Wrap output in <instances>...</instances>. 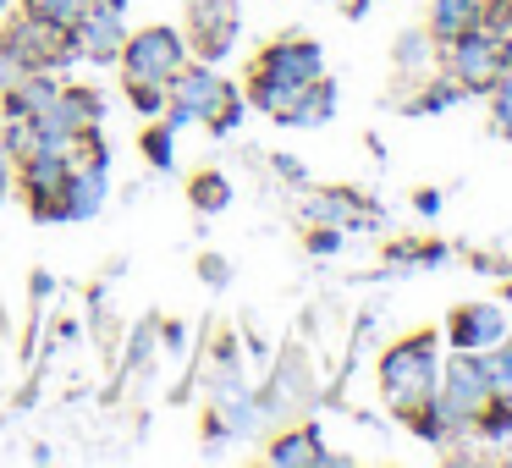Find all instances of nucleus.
<instances>
[{
    "label": "nucleus",
    "mask_w": 512,
    "mask_h": 468,
    "mask_svg": "<svg viewBox=\"0 0 512 468\" xmlns=\"http://www.w3.org/2000/svg\"><path fill=\"white\" fill-rule=\"evenodd\" d=\"M155 347H160V325H155V320L138 325V331H133V347H127V369H144L149 358H155Z\"/></svg>",
    "instance_id": "19"
},
{
    "label": "nucleus",
    "mask_w": 512,
    "mask_h": 468,
    "mask_svg": "<svg viewBox=\"0 0 512 468\" xmlns=\"http://www.w3.org/2000/svg\"><path fill=\"white\" fill-rule=\"evenodd\" d=\"M67 155L56 149H34V155L17 160V188H23L34 221H61V188H67Z\"/></svg>",
    "instance_id": "7"
},
{
    "label": "nucleus",
    "mask_w": 512,
    "mask_h": 468,
    "mask_svg": "<svg viewBox=\"0 0 512 468\" xmlns=\"http://www.w3.org/2000/svg\"><path fill=\"white\" fill-rule=\"evenodd\" d=\"M138 149H144V160H149L155 171H171V166H177V133H171L166 122H149V133L138 138Z\"/></svg>",
    "instance_id": "15"
},
{
    "label": "nucleus",
    "mask_w": 512,
    "mask_h": 468,
    "mask_svg": "<svg viewBox=\"0 0 512 468\" xmlns=\"http://www.w3.org/2000/svg\"><path fill=\"white\" fill-rule=\"evenodd\" d=\"M182 6H199V0H182Z\"/></svg>",
    "instance_id": "28"
},
{
    "label": "nucleus",
    "mask_w": 512,
    "mask_h": 468,
    "mask_svg": "<svg viewBox=\"0 0 512 468\" xmlns=\"http://www.w3.org/2000/svg\"><path fill=\"white\" fill-rule=\"evenodd\" d=\"M12 182H17V160L0 149V204H6V193H12Z\"/></svg>",
    "instance_id": "23"
},
{
    "label": "nucleus",
    "mask_w": 512,
    "mask_h": 468,
    "mask_svg": "<svg viewBox=\"0 0 512 468\" xmlns=\"http://www.w3.org/2000/svg\"><path fill=\"white\" fill-rule=\"evenodd\" d=\"M12 6H17V0H0V12H12Z\"/></svg>",
    "instance_id": "27"
},
{
    "label": "nucleus",
    "mask_w": 512,
    "mask_h": 468,
    "mask_svg": "<svg viewBox=\"0 0 512 468\" xmlns=\"http://www.w3.org/2000/svg\"><path fill=\"white\" fill-rule=\"evenodd\" d=\"M501 39H485V34H457V78L463 83H490L501 72Z\"/></svg>",
    "instance_id": "10"
},
{
    "label": "nucleus",
    "mask_w": 512,
    "mask_h": 468,
    "mask_svg": "<svg viewBox=\"0 0 512 468\" xmlns=\"http://www.w3.org/2000/svg\"><path fill=\"white\" fill-rule=\"evenodd\" d=\"M331 111H336V89H331L325 78H314L309 89H303L298 100H292V111L281 116V122H287V127H314V122H325Z\"/></svg>",
    "instance_id": "12"
},
{
    "label": "nucleus",
    "mask_w": 512,
    "mask_h": 468,
    "mask_svg": "<svg viewBox=\"0 0 512 468\" xmlns=\"http://www.w3.org/2000/svg\"><path fill=\"white\" fill-rule=\"evenodd\" d=\"M72 45H78V61L111 67V61L122 56V45H127V12H116V6H105V0H89L83 17L72 23Z\"/></svg>",
    "instance_id": "9"
},
{
    "label": "nucleus",
    "mask_w": 512,
    "mask_h": 468,
    "mask_svg": "<svg viewBox=\"0 0 512 468\" xmlns=\"http://www.w3.org/2000/svg\"><path fill=\"white\" fill-rule=\"evenodd\" d=\"M265 457H270V463H281V468H298V463H331L314 430H287V435H276Z\"/></svg>",
    "instance_id": "11"
},
{
    "label": "nucleus",
    "mask_w": 512,
    "mask_h": 468,
    "mask_svg": "<svg viewBox=\"0 0 512 468\" xmlns=\"http://www.w3.org/2000/svg\"><path fill=\"white\" fill-rule=\"evenodd\" d=\"M83 6H89V0H23V12L45 17V23H56V28H72L83 17Z\"/></svg>",
    "instance_id": "18"
},
{
    "label": "nucleus",
    "mask_w": 512,
    "mask_h": 468,
    "mask_svg": "<svg viewBox=\"0 0 512 468\" xmlns=\"http://www.w3.org/2000/svg\"><path fill=\"white\" fill-rule=\"evenodd\" d=\"M199 281H204V287H215V292H221L226 281H232V265H226L221 254H204V259H199Z\"/></svg>",
    "instance_id": "21"
},
{
    "label": "nucleus",
    "mask_w": 512,
    "mask_h": 468,
    "mask_svg": "<svg viewBox=\"0 0 512 468\" xmlns=\"http://www.w3.org/2000/svg\"><path fill=\"white\" fill-rule=\"evenodd\" d=\"M232 100H237L232 83H226L210 61H193V67H182L177 78H171V105H166L160 122H166L171 133H182V127H193V122H210V116Z\"/></svg>",
    "instance_id": "5"
},
{
    "label": "nucleus",
    "mask_w": 512,
    "mask_h": 468,
    "mask_svg": "<svg viewBox=\"0 0 512 468\" xmlns=\"http://www.w3.org/2000/svg\"><path fill=\"white\" fill-rule=\"evenodd\" d=\"M111 199V155H83L67 166L61 188V221H94Z\"/></svg>",
    "instance_id": "8"
},
{
    "label": "nucleus",
    "mask_w": 512,
    "mask_h": 468,
    "mask_svg": "<svg viewBox=\"0 0 512 468\" xmlns=\"http://www.w3.org/2000/svg\"><path fill=\"white\" fill-rule=\"evenodd\" d=\"M127 100H133L138 116H149V122H160L171 105V83H127Z\"/></svg>",
    "instance_id": "17"
},
{
    "label": "nucleus",
    "mask_w": 512,
    "mask_h": 468,
    "mask_svg": "<svg viewBox=\"0 0 512 468\" xmlns=\"http://www.w3.org/2000/svg\"><path fill=\"white\" fill-rule=\"evenodd\" d=\"M320 72H325V56H320L314 39H276V45L254 61V72H248V105H259L265 116L281 122V116L292 111V100H298Z\"/></svg>",
    "instance_id": "1"
},
{
    "label": "nucleus",
    "mask_w": 512,
    "mask_h": 468,
    "mask_svg": "<svg viewBox=\"0 0 512 468\" xmlns=\"http://www.w3.org/2000/svg\"><path fill=\"white\" fill-rule=\"evenodd\" d=\"M237 28H243V12H237V0H199L188 6V50L193 61H226L237 50Z\"/></svg>",
    "instance_id": "6"
},
{
    "label": "nucleus",
    "mask_w": 512,
    "mask_h": 468,
    "mask_svg": "<svg viewBox=\"0 0 512 468\" xmlns=\"http://www.w3.org/2000/svg\"><path fill=\"white\" fill-rule=\"evenodd\" d=\"M122 72L127 83H171L182 67H188V34L171 23H155V28H138V34H127L122 45Z\"/></svg>",
    "instance_id": "3"
},
{
    "label": "nucleus",
    "mask_w": 512,
    "mask_h": 468,
    "mask_svg": "<svg viewBox=\"0 0 512 468\" xmlns=\"http://www.w3.org/2000/svg\"><path fill=\"white\" fill-rule=\"evenodd\" d=\"M380 386L402 413H413L419 402H435V336H413L397 342L380 364Z\"/></svg>",
    "instance_id": "4"
},
{
    "label": "nucleus",
    "mask_w": 512,
    "mask_h": 468,
    "mask_svg": "<svg viewBox=\"0 0 512 468\" xmlns=\"http://www.w3.org/2000/svg\"><path fill=\"white\" fill-rule=\"evenodd\" d=\"M276 177L281 182H303V166H298V160H287V155H276Z\"/></svg>",
    "instance_id": "24"
},
{
    "label": "nucleus",
    "mask_w": 512,
    "mask_h": 468,
    "mask_svg": "<svg viewBox=\"0 0 512 468\" xmlns=\"http://www.w3.org/2000/svg\"><path fill=\"white\" fill-rule=\"evenodd\" d=\"M452 336H457V347H485L501 336V314L496 309H463L452 320Z\"/></svg>",
    "instance_id": "14"
},
{
    "label": "nucleus",
    "mask_w": 512,
    "mask_h": 468,
    "mask_svg": "<svg viewBox=\"0 0 512 468\" xmlns=\"http://www.w3.org/2000/svg\"><path fill=\"white\" fill-rule=\"evenodd\" d=\"M188 204L199 215H221L226 204H232V182H226V171H199V177L188 182Z\"/></svg>",
    "instance_id": "13"
},
{
    "label": "nucleus",
    "mask_w": 512,
    "mask_h": 468,
    "mask_svg": "<svg viewBox=\"0 0 512 468\" xmlns=\"http://www.w3.org/2000/svg\"><path fill=\"white\" fill-rule=\"evenodd\" d=\"M0 50H6L23 72H56V78L78 61L72 28H56V23H45V17H34V12L12 17V23L0 28Z\"/></svg>",
    "instance_id": "2"
},
{
    "label": "nucleus",
    "mask_w": 512,
    "mask_h": 468,
    "mask_svg": "<svg viewBox=\"0 0 512 468\" xmlns=\"http://www.w3.org/2000/svg\"><path fill=\"white\" fill-rule=\"evenodd\" d=\"M474 12H479V0H441V6H435V17H430V28L441 39H457V34H468Z\"/></svg>",
    "instance_id": "16"
},
{
    "label": "nucleus",
    "mask_w": 512,
    "mask_h": 468,
    "mask_svg": "<svg viewBox=\"0 0 512 468\" xmlns=\"http://www.w3.org/2000/svg\"><path fill=\"white\" fill-rule=\"evenodd\" d=\"M17 78H28V72H23V67H17V61H12V56H6V50H0V94L12 89V83H17Z\"/></svg>",
    "instance_id": "22"
},
{
    "label": "nucleus",
    "mask_w": 512,
    "mask_h": 468,
    "mask_svg": "<svg viewBox=\"0 0 512 468\" xmlns=\"http://www.w3.org/2000/svg\"><path fill=\"white\" fill-rule=\"evenodd\" d=\"M496 116H501V127H512V78H507V89H501V105H496Z\"/></svg>",
    "instance_id": "25"
},
{
    "label": "nucleus",
    "mask_w": 512,
    "mask_h": 468,
    "mask_svg": "<svg viewBox=\"0 0 512 468\" xmlns=\"http://www.w3.org/2000/svg\"><path fill=\"white\" fill-rule=\"evenodd\" d=\"M309 248H314V254H331V248H336V232H314Z\"/></svg>",
    "instance_id": "26"
},
{
    "label": "nucleus",
    "mask_w": 512,
    "mask_h": 468,
    "mask_svg": "<svg viewBox=\"0 0 512 468\" xmlns=\"http://www.w3.org/2000/svg\"><path fill=\"white\" fill-rule=\"evenodd\" d=\"M243 111H248V100H243V94H237V100H232V105H221V111H215V116H210V122H204V127H210L215 138H232L237 127H243Z\"/></svg>",
    "instance_id": "20"
}]
</instances>
